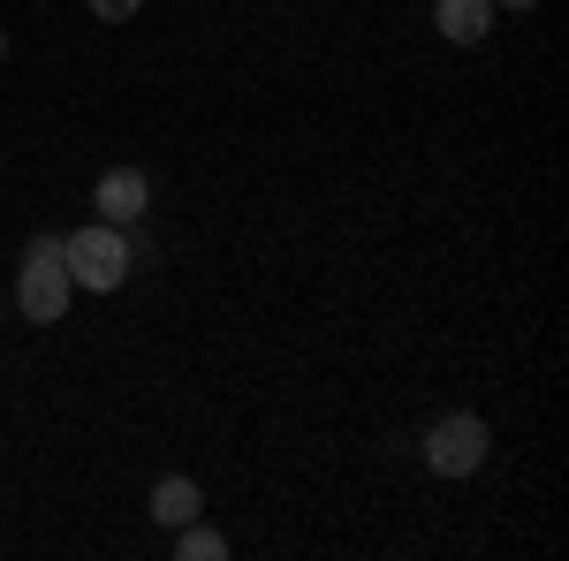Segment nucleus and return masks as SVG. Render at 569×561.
<instances>
[{
  "label": "nucleus",
  "mask_w": 569,
  "mask_h": 561,
  "mask_svg": "<svg viewBox=\"0 0 569 561\" xmlns=\"http://www.w3.org/2000/svg\"><path fill=\"white\" fill-rule=\"evenodd\" d=\"M418 455H426V471H440V478H471V471H486V455H493V432H486V418H471V410H448V418L426 425Z\"/></svg>",
  "instance_id": "nucleus-3"
},
{
  "label": "nucleus",
  "mask_w": 569,
  "mask_h": 561,
  "mask_svg": "<svg viewBox=\"0 0 569 561\" xmlns=\"http://www.w3.org/2000/svg\"><path fill=\"white\" fill-rule=\"evenodd\" d=\"M61 266H69L77 289L114 297V289L130 281V266H137V243L114 228V220H91V228H69V236H61Z\"/></svg>",
  "instance_id": "nucleus-1"
},
{
  "label": "nucleus",
  "mask_w": 569,
  "mask_h": 561,
  "mask_svg": "<svg viewBox=\"0 0 569 561\" xmlns=\"http://www.w3.org/2000/svg\"><path fill=\"white\" fill-rule=\"evenodd\" d=\"M91 206H99V220L130 228V220L152 213V174H144V168H107V174H99V190H91Z\"/></svg>",
  "instance_id": "nucleus-4"
},
{
  "label": "nucleus",
  "mask_w": 569,
  "mask_h": 561,
  "mask_svg": "<svg viewBox=\"0 0 569 561\" xmlns=\"http://www.w3.org/2000/svg\"><path fill=\"white\" fill-rule=\"evenodd\" d=\"M493 8H539V0H493Z\"/></svg>",
  "instance_id": "nucleus-9"
},
{
  "label": "nucleus",
  "mask_w": 569,
  "mask_h": 561,
  "mask_svg": "<svg viewBox=\"0 0 569 561\" xmlns=\"http://www.w3.org/2000/svg\"><path fill=\"white\" fill-rule=\"evenodd\" d=\"M206 509V493H198V478H182V471H168L160 485H152V523L160 531H182V523Z\"/></svg>",
  "instance_id": "nucleus-6"
},
{
  "label": "nucleus",
  "mask_w": 569,
  "mask_h": 561,
  "mask_svg": "<svg viewBox=\"0 0 569 561\" xmlns=\"http://www.w3.org/2000/svg\"><path fill=\"white\" fill-rule=\"evenodd\" d=\"M493 16H501L493 0H433V31L448 46H479L493 31Z\"/></svg>",
  "instance_id": "nucleus-5"
},
{
  "label": "nucleus",
  "mask_w": 569,
  "mask_h": 561,
  "mask_svg": "<svg viewBox=\"0 0 569 561\" xmlns=\"http://www.w3.org/2000/svg\"><path fill=\"white\" fill-rule=\"evenodd\" d=\"M137 8H144V0H91V16H99V23H130Z\"/></svg>",
  "instance_id": "nucleus-8"
},
{
  "label": "nucleus",
  "mask_w": 569,
  "mask_h": 561,
  "mask_svg": "<svg viewBox=\"0 0 569 561\" xmlns=\"http://www.w3.org/2000/svg\"><path fill=\"white\" fill-rule=\"evenodd\" d=\"M77 297V281H69V266H61V236H31V251H23V273H16V303H23V319L31 327H53L61 311Z\"/></svg>",
  "instance_id": "nucleus-2"
},
{
  "label": "nucleus",
  "mask_w": 569,
  "mask_h": 561,
  "mask_svg": "<svg viewBox=\"0 0 569 561\" xmlns=\"http://www.w3.org/2000/svg\"><path fill=\"white\" fill-rule=\"evenodd\" d=\"M176 554H182V561H220V554H228V539H220L213 523H198V517H190V523L176 531Z\"/></svg>",
  "instance_id": "nucleus-7"
}]
</instances>
